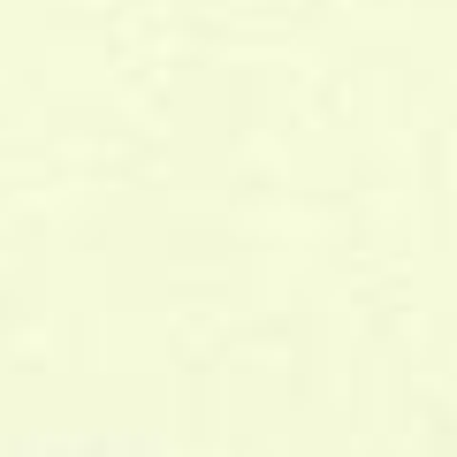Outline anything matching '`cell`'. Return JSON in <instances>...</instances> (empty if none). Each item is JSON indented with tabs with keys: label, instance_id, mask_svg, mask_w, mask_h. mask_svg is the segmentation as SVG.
Masks as SVG:
<instances>
[{
	"label": "cell",
	"instance_id": "obj_1",
	"mask_svg": "<svg viewBox=\"0 0 457 457\" xmlns=\"http://www.w3.org/2000/svg\"><path fill=\"white\" fill-rule=\"evenodd\" d=\"M0 457H176L168 435L122 420H38L0 442Z\"/></svg>",
	"mask_w": 457,
	"mask_h": 457
}]
</instances>
